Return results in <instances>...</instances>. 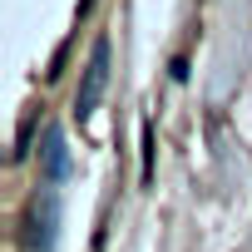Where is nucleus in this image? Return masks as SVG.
Segmentation results:
<instances>
[{
	"label": "nucleus",
	"instance_id": "f257e3e1",
	"mask_svg": "<svg viewBox=\"0 0 252 252\" xmlns=\"http://www.w3.org/2000/svg\"><path fill=\"white\" fill-rule=\"evenodd\" d=\"M104 84H109V40L99 35V40H94V55H89V64H84L79 94H74V114H79V119L94 114V104L104 99Z\"/></svg>",
	"mask_w": 252,
	"mask_h": 252
},
{
	"label": "nucleus",
	"instance_id": "f03ea898",
	"mask_svg": "<svg viewBox=\"0 0 252 252\" xmlns=\"http://www.w3.org/2000/svg\"><path fill=\"white\" fill-rule=\"evenodd\" d=\"M55 222H60V203H55V188L45 183V193L35 198V208H30V252H50L55 247Z\"/></svg>",
	"mask_w": 252,
	"mask_h": 252
},
{
	"label": "nucleus",
	"instance_id": "7ed1b4c3",
	"mask_svg": "<svg viewBox=\"0 0 252 252\" xmlns=\"http://www.w3.org/2000/svg\"><path fill=\"white\" fill-rule=\"evenodd\" d=\"M69 168V154H64V134L60 129H45V149H40V178L55 188Z\"/></svg>",
	"mask_w": 252,
	"mask_h": 252
}]
</instances>
